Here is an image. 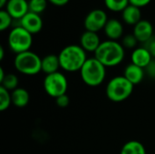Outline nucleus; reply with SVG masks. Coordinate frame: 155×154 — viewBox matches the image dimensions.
<instances>
[{
	"instance_id": "f3484780",
	"label": "nucleus",
	"mask_w": 155,
	"mask_h": 154,
	"mask_svg": "<svg viewBox=\"0 0 155 154\" xmlns=\"http://www.w3.org/2000/svg\"><path fill=\"white\" fill-rule=\"evenodd\" d=\"M59 68H61V66L58 55L47 54L42 58V72H44L46 75L59 72Z\"/></svg>"
},
{
	"instance_id": "412c9836",
	"label": "nucleus",
	"mask_w": 155,
	"mask_h": 154,
	"mask_svg": "<svg viewBox=\"0 0 155 154\" xmlns=\"http://www.w3.org/2000/svg\"><path fill=\"white\" fill-rule=\"evenodd\" d=\"M12 104L11 93L0 85V111L4 112Z\"/></svg>"
},
{
	"instance_id": "7c9ffc66",
	"label": "nucleus",
	"mask_w": 155,
	"mask_h": 154,
	"mask_svg": "<svg viewBox=\"0 0 155 154\" xmlns=\"http://www.w3.org/2000/svg\"><path fill=\"white\" fill-rule=\"evenodd\" d=\"M4 55H5V50H4V47L1 45L0 46V60L1 61L4 59Z\"/></svg>"
},
{
	"instance_id": "4be33fe9",
	"label": "nucleus",
	"mask_w": 155,
	"mask_h": 154,
	"mask_svg": "<svg viewBox=\"0 0 155 154\" xmlns=\"http://www.w3.org/2000/svg\"><path fill=\"white\" fill-rule=\"evenodd\" d=\"M0 84L1 86L5 88L9 92H12L18 87V78L14 74H6L5 79Z\"/></svg>"
},
{
	"instance_id": "bb28decb",
	"label": "nucleus",
	"mask_w": 155,
	"mask_h": 154,
	"mask_svg": "<svg viewBox=\"0 0 155 154\" xmlns=\"http://www.w3.org/2000/svg\"><path fill=\"white\" fill-rule=\"evenodd\" d=\"M151 2H152V0H129L130 5H133L137 6L139 8H142V7L148 5Z\"/></svg>"
},
{
	"instance_id": "7ed1b4c3",
	"label": "nucleus",
	"mask_w": 155,
	"mask_h": 154,
	"mask_svg": "<svg viewBox=\"0 0 155 154\" xmlns=\"http://www.w3.org/2000/svg\"><path fill=\"white\" fill-rule=\"evenodd\" d=\"M82 81L88 86L95 87L102 84L106 77V67L95 57L86 60L80 70Z\"/></svg>"
},
{
	"instance_id": "c85d7f7f",
	"label": "nucleus",
	"mask_w": 155,
	"mask_h": 154,
	"mask_svg": "<svg viewBox=\"0 0 155 154\" xmlns=\"http://www.w3.org/2000/svg\"><path fill=\"white\" fill-rule=\"evenodd\" d=\"M47 1L55 6H64L67 5L70 0H47Z\"/></svg>"
},
{
	"instance_id": "473e14b6",
	"label": "nucleus",
	"mask_w": 155,
	"mask_h": 154,
	"mask_svg": "<svg viewBox=\"0 0 155 154\" xmlns=\"http://www.w3.org/2000/svg\"><path fill=\"white\" fill-rule=\"evenodd\" d=\"M153 67H154V70H155V59H154V61H153Z\"/></svg>"
},
{
	"instance_id": "f03ea898",
	"label": "nucleus",
	"mask_w": 155,
	"mask_h": 154,
	"mask_svg": "<svg viewBox=\"0 0 155 154\" xmlns=\"http://www.w3.org/2000/svg\"><path fill=\"white\" fill-rule=\"evenodd\" d=\"M61 68L68 73L80 72L88 59L86 52L78 44H69L64 47L58 54Z\"/></svg>"
},
{
	"instance_id": "0eeeda50",
	"label": "nucleus",
	"mask_w": 155,
	"mask_h": 154,
	"mask_svg": "<svg viewBox=\"0 0 155 154\" xmlns=\"http://www.w3.org/2000/svg\"><path fill=\"white\" fill-rule=\"evenodd\" d=\"M43 85L45 93L49 96L56 99L61 95L66 94L68 89V81L64 74L56 72L45 75Z\"/></svg>"
},
{
	"instance_id": "cd10ccee",
	"label": "nucleus",
	"mask_w": 155,
	"mask_h": 154,
	"mask_svg": "<svg viewBox=\"0 0 155 154\" xmlns=\"http://www.w3.org/2000/svg\"><path fill=\"white\" fill-rule=\"evenodd\" d=\"M146 48L148 49V51L150 52V54H152L153 58L155 59V39H151L148 42V44L146 46Z\"/></svg>"
},
{
	"instance_id": "393cba45",
	"label": "nucleus",
	"mask_w": 155,
	"mask_h": 154,
	"mask_svg": "<svg viewBox=\"0 0 155 154\" xmlns=\"http://www.w3.org/2000/svg\"><path fill=\"white\" fill-rule=\"evenodd\" d=\"M137 44H138V40L136 39V37L134 36V34L124 35L123 38V41H122L123 46L127 49H134V48L135 49Z\"/></svg>"
},
{
	"instance_id": "9b49d317",
	"label": "nucleus",
	"mask_w": 155,
	"mask_h": 154,
	"mask_svg": "<svg viewBox=\"0 0 155 154\" xmlns=\"http://www.w3.org/2000/svg\"><path fill=\"white\" fill-rule=\"evenodd\" d=\"M133 34L140 43H148L153 34V26L148 20H141L134 26Z\"/></svg>"
},
{
	"instance_id": "aec40b11",
	"label": "nucleus",
	"mask_w": 155,
	"mask_h": 154,
	"mask_svg": "<svg viewBox=\"0 0 155 154\" xmlns=\"http://www.w3.org/2000/svg\"><path fill=\"white\" fill-rule=\"evenodd\" d=\"M106 8L112 12H123L129 5V0H104Z\"/></svg>"
},
{
	"instance_id": "c756f323",
	"label": "nucleus",
	"mask_w": 155,
	"mask_h": 154,
	"mask_svg": "<svg viewBox=\"0 0 155 154\" xmlns=\"http://www.w3.org/2000/svg\"><path fill=\"white\" fill-rule=\"evenodd\" d=\"M5 71H4V69H3V67H0V83L5 79Z\"/></svg>"
},
{
	"instance_id": "6ab92c4d",
	"label": "nucleus",
	"mask_w": 155,
	"mask_h": 154,
	"mask_svg": "<svg viewBox=\"0 0 155 154\" xmlns=\"http://www.w3.org/2000/svg\"><path fill=\"white\" fill-rule=\"evenodd\" d=\"M120 154H147L143 144L138 141H129L124 144Z\"/></svg>"
},
{
	"instance_id": "9d476101",
	"label": "nucleus",
	"mask_w": 155,
	"mask_h": 154,
	"mask_svg": "<svg viewBox=\"0 0 155 154\" xmlns=\"http://www.w3.org/2000/svg\"><path fill=\"white\" fill-rule=\"evenodd\" d=\"M5 10L13 19H22L28 12L29 5L26 0H8Z\"/></svg>"
},
{
	"instance_id": "39448f33",
	"label": "nucleus",
	"mask_w": 155,
	"mask_h": 154,
	"mask_svg": "<svg viewBox=\"0 0 155 154\" xmlns=\"http://www.w3.org/2000/svg\"><path fill=\"white\" fill-rule=\"evenodd\" d=\"M14 65L17 72L25 75H35L42 72V58L32 51H26L15 55Z\"/></svg>"
},
{
	"instance_id": "a878e982",
	"label": "nucleus",
	"mask_w": 155,
	"mask_h": 154,
	"mask_svg": "<svg viewBox=\"0 0 155 154\" xmlns=\"http://www.w3.org/2000/svg\"><path fill=\"white\" fill-rule=\"evenodd\" d=\"M55 103H56V105L61 107V108H64V107H67L70 103V99L68 97L67 94H64V95H61L59 97H57L55 99Z\"/></svg>"
},
{
	"instance_id": "dca6fc26",
	"label": "nucleus",
	"mask_w": 155,
	"mask_h": 154,
	"mask_svg": "<svg viewBox=\"0 0 155 154\" xmlns=\"http://www.w3.org/2000/svg\"><path fill=\"white\" fill-rule=\"evenodd\" d=\"M122 18L125 24L134 26L142 20L141 8L134 6L133 5H129L122 12Z\"/></svg>"
},
{
	"instance_id": "6e6552de",
	"label": "nucleus",
	"mask_w": 155,
	"mask_h": 154,
	"mask_svg": "<svg viewBox=\"0 0 155 154\" xmlns=\"http://www.w3.org/2000/svg\"><path fill=\"white\" fill-rule=\"evenodd\" d=\"M107 14L102 9H94L90 11L84 18V25L86 31L99 32L104 28L108 21Z\"/></svg>"
},
{
	"instance_id": "4468645a",
	"label": "nucleus",
	"mask_w": 155,
	"mask_h": 154,
	"mask_svg": "<svg viewBox=\"0 0 155 154\" xmlns=\"http://www.w3.org/2000/svg\"><path fill=\"white\" fill-rule=\"evenodd\" d=\"M104 31L108 40L116 41L124 35V25L119 20L112 18L107 21Z\"/></svg>"
},
{
	"instance_id": "f8f14e48",
	"label": "nucleus",
	"mask_w": 155,
	"mask_h": 154,
	"mask_svg": "<svg viewBox=\"0 0 155 154\" xmlns=\"http://www.w3.org/2000/svg\"><path fill=\"white\" fill-rule=\"evenodd\" d=\"M101 43L100 37L95 32L85 30L80 37V45L85 52L95 53Z\"/></svg>"
},
{
	"instance_id": "1a4fd4ad",
	"label": "nucleus",
	"mask_w": 155,
	"mask_h": 154,
	"mask_svg": "<svg viewBox=\"0 0 155 154\" xmlns=\"http://www.w3.org/2000/svg\"><path fill=\"white\" fill-rule=\"evenodd\" d=\"M20 25L28 31L30 34H37L43 28V20L40 15L35 14L33 12H28L21 20Z\"/></svg>"
},
{
	"instance_id": "2eb2a0df",
	"label": "nucleus",
	"mask_w": 155,
	"mask_h": 154,
	"mask_svg": "<svg viewBox=\"0 0 155 154\" xmlns=\"http://www.w3.org/2000/svg\"><path fill=\"white\" fill-rule=\"evenodd\" d=\"M132 84L136 85L139 84L140 83H142V81L144 78L145 73H144V69L141 68L134 64H128L124 71V74H123Z\"/></svg>"
},
{
	"instance_id": "f257e3e1",
	"label": "nucleus",
	"mask_w": 155,
	"mask_h": 154,
	"mask_svg": "<svg viewBox=\"0 0 155 154\" xmlns=\"http://www.w3.org/2000/svg\"><path fill=\"white\" fill-rule=\"evenodd\" d=\"M124 56L125 52L123 44L113 40L102 42L94 53V57L105 67L119 65L124 61Z\"/></svg>"
},
{
	"instance_id": "b1692460",
	"label": "nucleus",
	"mask_w": 155,
	"mask_h": 154,
	"mask_svg": "<svg viewBox=\"0 0 155 154\" xmlns=\"http://www.w3.org/2000/svg\"><path fill=\"white\" fill-rule=\"evenodd\" d=\"M12 16L7 13L5 9H1L0 10V31H5L12 24Z\"/></svg>"
},
{
	"instance_id": "423d86ee",
	"label": "nucleus",
	"mask_w": 155,
	"mask_h": 154,
	"mask_svg": "<svg viewBox=\"0 0 155 154\" xmlns=\"http://www.w3.org/2000/svg\"><path fill=\"white\" fill-rule=\"evenodd\" d=\"M33 34L21 25L14 27L8 34V46L12 52L18 54L29 51L33 44Z\"/></svg>"
},
{
	"instance_id": "2f4dec72",
	"label": "nucleus",
	"mask_w": 155,
	"mask_h": 154,
	"mask_svg": "<svg viewBox=\"0 0 155 154\" xmlns=\"http://www.w3.org/2000/svg\"><path fill=\"white\" fill-rule=\"evenodd\" d=\"M7 2H8V0H0V7L3 9V7L6 5Z\"/></svg>"
},
{
	"instance_id": "ddd939ff",
	"label": "nucleus",
	"mask_w": 155,
	"mask_h": 154,
	"mask_svg": "<svg viewBox=\"0 0 155 154\" xmlns=\"http://www.w3.org/2000/svg\"><path fill=\"white\" fill-rule=\"evenodd\" d=\"M131 60L132 64L143 69H146L153 62V56L146 47H136L134 49Z\"/></svg>"
},
{
	"instance_id": "20e7f679",
	"label": "nucleus",
	"mask_w": 155,
	"mask_h": 154,
	"mask_svg": "<svg viewBox=\"0 0 155 154\" xmlns=\"http://www.w3.org/2000/svg\"><path fill=\"white\" fill-rule=\"evenodd\" d=\"M134 84H132L124 75H118L112 78L105 89L107 98L114 103H121L128 99L134 91Z\"/></svg>"
},
{
	"instance_id": "5701e85b",
	"label": "nucleus",
	"mask_w": 155,
	"mask_h": 154,
	"mask_svg": "<svg viewBox=\"0 0 155 154\" xmlns=\"http://www.w3.org/2000/svg\"><path fill=\"white\" fill-rule=\"evenodd\" d=\"M47 2H48L47 0H29L28 1L29 11L40 15L45 10L47 6Z\"/></svg>"
},
{
	"instance_id": "a211bd4d",
	"label": "nucleus",
	"mask_w": 155,
	"mask_h": 154,
	"mask_svg": "<svg viewBox=\"0 0 155 154\" xmlns=\"http://www.w3.org/2000/svg\"><path fill=\"white\" fill-rule=\"evenodd\" d=\"M12 104L18 108L26 106L30 101V94L28 91L22 87H17L15 90L11 92Z\"/></svg>"
}]
</instances>
